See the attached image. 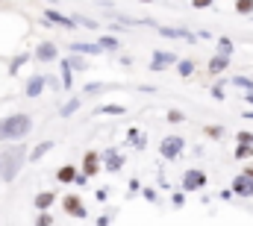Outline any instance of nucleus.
<instances>
[{"mask_svg":"<svg viewBox=\"0 0 253 226\" xmlns=\"http://www.w3.org/2000/svg\"><path fill=\"white\" fill-rule=\"evenodd\" d=\"M30 129H33V117L30 114H6L3 120H0V141H21V138H27L30 135Z\"/></svg>","mask_w":253,"mask_h":226,"instance_id":"nucleus-1","label":"nucleus"},{"mask_svg":"<svg viewBox=\"0 0 253 226\" xmlns=\"http://www.w3.org/2000/svg\"><path fill=\"white\" fill-rule=\"evenodd\" d=\"M183 147H186V138H180V135H168V138H162V144H159V153H162V159L174 162V159L183 153Z\"/></svg>","mask_w":253,"mask_h":226,"instance_id":"nucleus-2","label":"nucleus"},{"mask_svg":"<svg viewBox=\"0 0 253 226\" xmlns=\"http://www.w3.org/2000/svg\"><path fill=\"white\" fill-rule=\"evenodd\" d=\"M21 159H24V153H18V150L6 153V156L0 159V176H3V179H15V170L21 165Z\"/></svg>","mask_w":253,"mask_h":226,"instance_id":"nucleus-3","label":"nucleus"},{"mask_svg":"<svg viewBox=\"0 0 253 226\" xmlns=\"http://www.w3.org/2000/svg\"><path fill=\"white\" fill-rule=\"evenodd\" d=\"M62 206H65V212H68L71 218H77V221H85V218H88V212H85L83 200H80V197H74V194H68V197H65Z\"/></svg>","mask_w":253,"mask_h":226,"instance_id":"nucleus-4","label":"nucleus"},{"mask_svg":"<svg viewBox=\"0 0 253 226\" xmlns=\"http://www.w3.org/2000/svg\"><path fill=\"white\" fill-rule=\"evenodd\" d=\"M203 185H206V173H203V170L191 168V170L183 173V188H186V191H200Z\"/></svg>","mask_w":253,"mask_h":226,"instance_id":"nucleus-5","label":"nucleus"},{"mask_svg":"<svg viewBox=\"0 0 253 226\" xmlns=\"http://www.w3.org/2000/svg\"><path fill=\"white\" fill-rule=\"evenodd\" d=\"M233 194H242V197H253V176L242 173L233 179Z\"/></svg>","mask_w":253,"mask_h":226,"instance_id":"nucleus-6","label":"nucleus"},{"mask_svg":"<svg viewBox=\"0 0 253 226\" xmlns=\"http://www.w3.org/2000/svg\"><path fill=\"white\" fill-rule=\"evenodd\" d=\"M44 85H47V76L36 74V76H30V79H27V88H24V94H27V97H39V94L44 91Z\"/></svg>","mask_w":253,"mask_h":226,"instance_id":"nucleus-7","label":"nucleus"},{"mask_svg":"<svg viewBox=\"0 0 253 226\" xmlns=\"http://www.w3.org/2000/svg\"><path fill=\"white\" fill-rule=\"evenodd\" d=\"M174 62H177L174 53H162V50H156L153 59H150V71H165V68H168V65H174Z\"/></svg>","mask_w":253,"mask_h":226,"instance_id":"nucleus-8","label":"nucleus"},{"mask_svg":"<svg viewBox=\"0 0 253 226\" xmlns=\"http://www.w3.org/2000/svg\"><path fill=\"white\" fill-rule=\"evenodd\" d=\"M44 21H50V24H56V27H65V30H74V27H77V21L59 15L56 9H47V12H44Z\"/></svg>","mask_w":253,"mask_h":226,"instance_id":"nucleus-9","label":"nucleus"},{"mask_svg":"<svg viewBox=\"0 0 253 226\" xmlns=\"http://www.w3.org/2000/svg\"><path fill=\"white\" fill-rule=\"evenodd\" d=\"M83 170H85L88 176H94V173L100 170V153H94V150H88V153L83 156Z\"/></svg>","mask_w":253,"mask_h":226,"instance_id":"nucleus-10","label":"nucleus"},{"mask_svg":"<svg viewBox=\"0 0 253 226\" xmlns=\"http://www.w3.org/2000/svg\"><path fill=\"white\" fill-rule=\"evenodd\" d=\"M56 56H59V50H56V44H50V41H44V44L36 47V59H39V62H53Z\"/></svg>","mask_w":253,"mask_h":226,"instance_id":"nucleus-11","label":"nucleus"},{"mask_svg":"<svg viewBox=\"0 0 253 226\" xmlns=\"http://www.w3.org/2000/svg\"><path fill=\"white\" fill-rule=\"evenodd\" d=\"M103 159H106V165H103V168L109 170V173H118V170L124 168V156H121V153H115V150H109Z\"/></svg>","mask_w":253,"mask_h":226,"instance_id":"nucleus-12","label":"nucleus"},{"mask_svg":"<svg viewBox=\"0 0 253 226\" xmlns=\"http://www.w3.org/2000/svg\"><path fill=\"white\" fill-rule=\"evenodd\" d=\"M71 53H91V56H97V53H103V47H100V41H97V44L77 41V44H71Z\"/></svg>","mask_w":253,"mask_h":226,"instance_id":"nucleus-13","label":"nucleus"},{"mask_svg":"<svg viewBox=\"0 0 253 226\" xmlns=\"http://www.w3.org/2000/svg\"><path fill=\"white\" fill-rule=\"evenodd\" d=\"M53 200H56V194H53V191H42V194H36V200H33V203H36V209H42V212H44V209H50V206H53Z\"/></svg>","mask_w":253,"mask_h":226,"instance_id":"nucleus-14","label":"nucleus"},{"mask_svg":"<svg viewBox=\"0 0 253 226\" xmlns=\"http://www.w3.org/2000/svg\"><path fill=\"white\" fill-rule=\"evenodd\" d=\"M56 179H59L62 185H71V182L77 179V168H74V165H62V168L56 170Z\"/></svg>","mask_w":253,"mask_h":226,"instance_id":"nucleus-15","label":"nucleus"},{"mask_svg":"<svg viewBox=\"0 0 253 226\" xmlns=\"http://www.w3.org/2000/svg\"><path fill=\"white\" fill-rule=\"evenodd\" d=\"M50 150H53V141H42V144H36V147H33V153H30V162H39V159H42V156H47Z\"/></svg>","mask_w":253,"mask_h":226,"instance_id":"nucleus-16","label":"nucleus"},{"mask_svg":"<svg viewBox=\"0 0 253 226\" xmlns=\"http://www.w3.org/2000/svg\"><path fill=\"white\" fill-rule=\"evenodd\" d=\"M227 65H230V59L224 56V53H218V56L209 59V74H221V71H224Z\"/></svg>","mask_w":253,"mask_h":226,"instance_id":"nucleus-17","label":"nucleus"},{"mask_svg":"<svg viewBox=\"0 0 253 226\" xmlns=\"http://www.w3.org/2000/svg\"><path fill=\"white\" fill-rule=\"evenodd\" d=\"M126 141H129L132 147H138V150H144V147H147V138H144V132H141V129H129Z\"/></svg>","mask_w":253,"mask_h":226,"instance_id":"nucleus-18","label":"nucleus"},{"mask_svg":"<svg viewBox=\"0 0 253 226\" xmlns=\"http://www.w3.org/2000/svg\"><path fill=\"white\" fill-rule=\"evenodd\" d=\"M159 33L168 36V38H191V33H186V30H171V27H162Z\"/></svg>","mask_w":253,"mask_h":226,"instance_id":"nucleus-19","label":"nucleus"},{"mask_svg":"<svg viewBox=\"0 0 253 226\" xmlns=\"http://www.w3.org/2000/svg\"><path fill=\"white\" fill-rule=\"evenodd\" d=\"M62 62L68 68H74V71H85V59H80V56H65Z\"/></svg>","mask_w":253,"mask_h":226,"instance_id":"nucleus-20","label":"nucleus"},{"mask_svg":"<svg viewBox=\"0 0 253 226\" xmlns=\"http://www.w3.org/2000/svg\"><path fill=\"white\" fill-rule=\"evenodd\" d=\"M62 82H65V88H68V91L74 88V68H68L65 62H62Z\"/></svg>","mask_w":253,"mask_h":226,"instance_id":"nucleus-21","label":"nucleus"},{"mask_svg":"<svg viewBox=\"0 0 253 226\" xmlns=\"http://www.w3.org/2000/svg\"><path fill=\"white\" fill-rule=\"evenodd\" d=\"M77 109H80V100L74 97V100H68V103H65L62 109H59V114H62V117H71V114L77 112Z\"/></svg>","mask_w":253,"mask_h":226,"instance_id":"nucleus-22","label":"nucleus"},{"mask_svg":"<svg viewBox=\"0 0 253 226\" xmlns=\"http://www.w3.org/2000/svg\"><path fill=\"white\" fill-rule=\"evenodd\" d=\"M248 156H253V144H242V141H239V147H236V159H248Z\"/></svg>","mask_w":253,"mask_h":226,"instance_id":"nucleus-23","label":"nucleus"},{"mask_svg":"<svg viewBox=\"0 0 253 226\" xmlns=\"http://www.w3.org/2000/svg\"><path fill=\"white\" fill-rule=\"evenodd\" d=\"M236 12H239V15H251L253 12V0H236Z\"/></svg>","mask_w":253,"mask_h":226,"instance_id":"nucleus-24","label":"nucleus"},{"mask_svg":"<svg viewBox=\"0 0 253 226\" xmlns=\"http://www.w3.org/2000/svg\"><path fill=\"white\" fill-rule=\"evenodd\" d=\"M177 71H180V76H191V74H194V62H191V59H183Z\"/></svg>","mask_w":253,"mask_h":226,"instance_id":"nucleus-25","label":"nucleus"},{"mask_svg":"<svg viewBox=\"0 0 253 226\" xmlns=\"http://www.w3.org/2000/svg\"><path fill=\"white\" fill-rule=\"evenodd\" d=\"M100 47H103V50H118V38L103 36V38H100Z\"/></svg>","mask_w":253,"mask_h":226,"instance_id":"nucleus-26","label":"nucleus"},{"mask_svg":"<svg viewBox=\"0 0 253 226\" xmlns=\"http://www.w3.org/2000/svg\"><path fill=\"white\" fill-rule=\"evenodd\" d=\"M24 62H27V56H24V53H21V56H15V59H12V68H9V74L15 76V74L21 71V65H24Z\"/></svg>","mask_w":253,"mask_h":226,"instance_id":"nucleus-27","label":"nucleus"},{"mask_svg":"<svg viewBox=\"0 0 253 226\" xmlns=\"http://www.w3.org/2000/svg\"><path fill=\"white\" fill-rule=\"evenodd\" d=\"M218 50H221L224 56H230V53H233V41H230V38H221V41H218Z\"/></svg>","mask_w":253,"mask_h":226,"instance_id":"nucleus-28","label":"nucleus"},{"mask_svg":"<svg viewBox=\"0 0 253 226\" xmlns=\"http://www.w3.org/2000/svg\"><path fill=\"white\" fill-rule=\"evenodd\" d=\"M126 109L124 106H103V109H100V114H124Z\"/></svg>","mask_w":253,"mask_h":226,"instance_id":"nucleus-29","label":"nucleus"},{"mask_svg":"<svg viewBox=\"0 0 253 226\" xmlns=\"http://www.w3.org/2000/svg\"><path fill=\"white\" fill-rule=\"evenodd\" d=\"M206 135L209 138H221L224 135V126H206Z\"/></svg>","mask_w":253,"mask_h":226,"instance_id":"nucleus-30","label":"nucleus"},{"mask_svg":"<svg viewBox=\"0 0 253 226\" xmlns=\"http://www.w3.org/2000/svg\"><path fill=\"white\" fill-rule=\"evenodd\" d=\"M168 120H171V123H183V120H186V114L174 109V112H168Z\"/></svg>","mask_w":253,"mask_h":226,"instance_id":"nucleus-31","label":"nucleus"},{"mask_svg":"<svg viewBox=\"0 0 253 226\" xmlns=\"http://www.w3.org/2000/svg\"><path fill=\"white\" fill-rule=\"evenodd\" d=\"M36 224H39V226H50V224H53V218H50V215H47V212H42V215H39V221H36Z\"/></svg>","mask_w":253,"mask_h":226,"instance_id":"nucleus-32","label":"nucleus"},{"mask_svg":"<svg viewBox=\"0 0 253 226\" xmlns=\"http://www.w3.org/2000/svg\"><path fill=\"white\" fill-rule=\"evenodd\" d=\"M191 6H194V9H209L212 0H191Z\"/></svg>","mask_w":253,"mask_h":226,"instance_id":"nucleus-33","label":"nucleus"},{"mask_svg":"<svg viewBox=\"0 0 253 226\" xmlns=\"http://www.w3.org/2000/svg\"><path fill=\"white\" fill-rule=\"evenodd\" d=\"M239 141L242 144H253V132H239Z\"/></svg>","mask_w":253,"mask_h":226,"instance_id":"nucleus-34","label":"nucleus"},{"mask_svg":"<svg viewBox=\"0 0 253 226\" xmlns=\"http://www.w3.org/2000/svg\"><path fill=\"white\" fill-rule=\"evenodd\" d=\"M83 27H88V30H97V21H88V18H77Z\"/></svg>","mask_w":253,"mask_h":226,"instance_id":"nucleus-35","label":"nucleus"},{"mask_svg":"<svg viewBox=\"0 0 253 226\" xmlns=\"http://www.w3.org/2000/svg\"><path fill=\"white\" fill-rule=\"evenodd\" d=\"M233 82H236V85H245V88H253V82L251 79H245V76H236Z\"/></svg>","mask_w":253,"mask_h":226,"instance_id":"nucleus-36","label":"nucleus"},{"mask_svg":"<svg viewBox=\"0 0 253 226\" xmlns=\"http://www.w3.org/2000/svg\"><path fill=\"white\" fill-rule=\"evenodd\" d=\"M212 97H215V100H221V97H224V88H221V85H215V88H212Z\"/></svg>","mask_w":253,"mask_h":226,"instance_id":"nucleus-37","label":"nucleus"},{"mask_svg":"<svg viewBox=\"0 0 253 226\" xmlns=\"http://www.w3.org/2000/svg\"><path fill=\"white\" fill-rule=\"evenodd\" d=\"M138 185H141L138 179H129V194H135V191H138Z\"/></svg>","mask_w":253,"mask_h":226,"instance_id":"nucleus-38","label":"nucleus"},{"mask_svg":"<svg viewBox=\"0 0 253 226\" xmlns=\"http://www.w3.org/2000/svg\"><path fill=\"white\" fill-rule=\"evenodd\" d=\"M245 173H248V176H253V168H248V170H245Z\"/></svg>","mask_w":253,"mask_h":226,"instance_id":"nucleus-39","label":"nucleus"},{"mask_svg":"<svg viewBox=\"0 0 253 226\" xmlns=\"http://www.w3.org/2000/svg\"><path fill=\"white\" fill-rule=\"evenodd\" d=\"M138 3H153V0H138Z\"/></svg>","mask_w":253,"mask_h":226,"instance_id":"nucleus-40","label":"nucleus"}]
</instances>
